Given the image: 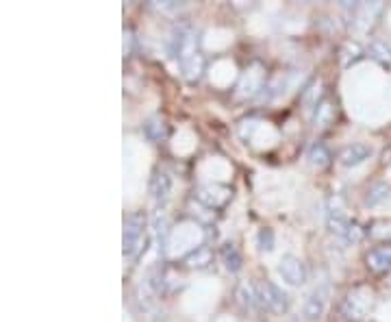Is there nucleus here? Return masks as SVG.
Listing matches in <instances>:
<instances>
[{
    "label": "nucleus",
    "mask_w": 391,
    "mask_h": 322,
    "mask_svg": "<svg viewBox=\"0 0 391 322\" xmlns=\"http://www.w3.org/2000/svg\"><path fill=\"white\" fill-rule=\"evenodd\" d=\"M326 224H328V231L335 233L337 237H345L348 229H350L353 220L345 216V209H343V198L341 196H333L328 200V214H326Z\"/></svg>",
    "instance_id": "423d86ee"
},
{
    "label": "nucleus",
    "mask_w": 391,
    "mask_h": 322,
    "mask_svg": "<svg viewBox=\"0 0 391 322\" xmlns=\"http://www.w3.org/2000/svg\"><path fill=\"white\" fill-rule=\"evenodd\" d=\"M152 227H155V237H157V249H159V253H163L165 251V242H167V233H170L167 216L161 214V212H155Z\"/></svg>",
    "instance_id": "6ab92c4d"
},
{
    "label": "nucleus",
    "mask_w": 391,
    "mask_h": 322,
    "mask_svg": "<svg viewBox=\"0 0 391 322\" xmlns=\"http://www.w3.org/2000/svg\"><path fill=\"white\" fill-rule=\"evenodd\" d=\"M365 261H367V268L376 274L391 270V244H385V246H378V249L370 251Z\"/></svg>",
    "instance_id": "9b49d317"
},
{
    "label": "nucleus",
    "mask_w": 391,
    "mask_h": 322,
    "mask_svg": "<svg viewBox=\"0 0 391 322\" xmlns=\"http://www.w3.org/2000/svg\"><path fill=\"white\" fill-rule=\"evenodd\" d=\"M233 192L231 187L226 185H217V183H209V185H202L198 187L196 192V198L200 200L202 205H207L209 209H222L229 200H231Z\"/></svg>",
    "instance_id": "0eeeda50"
},
{
    "label": "nucleus",
    "mask_w": 391,
    "mask_h": 322,
    "mask_svg": "<svg viewBox=\"0 0 391 322\" xmlns=\"http://www.w3.org/2000/svg\"><path fill=\"white\" fill-rule=\"evenodd\" d=\"M330 150L324 146V144H313L311 146V150H309V161H311V164L313 166H318V168H326L328 164H330Z\"/></svg>",
    "instance_id": "5701e85b"
},
{
    "label": "nucleus",
    "mask_w": 391,
    "mask_h": 322,
    "mask_svg": "<svg viewBox=\"0 0 391 322\" xmlns=\"http://www.w3.org/2000/svg\"><path fill=\"white\" fill-rule=\"evenodd\" d=\"M335 115H337V103L333 98H322V103L316 107V125L324 129L335 123Z\"/></svg>",
    "instance_id": "4468645a"
},
{
    "label": "nucleus",
    "mask_w": 391,
    "mask_h": 322,
    "mask_svg": "<svg viewBox=\"0 0 391 322\" xmlns=\"http://www.w3.org/2000/svg\"><path fill=\"white\" fill-rule=\"evenodd\" d=\"M365 55L363 46L359 42H353V39H348L343 42V46L339 48V61H341V68H350L355 66L357 61H361Z\"/></svg>",
    "instance_id": "ddd939ff"
},
{
    "label": "nucleus",
    "mask_w": 391,
    "mask_h": 322,
    "mask_svg": "<svg viewBox=\"0 0 391 322\" xmlns=\"http://www.w3.org/2000/svg\"><path fill=\"white\" fill-rule=\"evenodd\" d=\"M181 68H183V74H185L187 80H198L202 70H204V59H202V55H196L189 61L181 63Z\"/></svg>",
    "instance_id": "b1692460"
},
{
    "label": "nucleus",
    "mask_w": 391,
    "mask_h": 322,
    "mask_svg": "<svg viewBox=\"0 0 391 322\" xmlns=\"http://www.w3.org/2000/svg\"><path fill=\"white\" fill-rule=\"evenodd\" d=\"M278 274L289 286H302L304 281H307V266H304L302 259H298L293 255H285L278 261Z\"/></svg>",
    "instance_id": "1a4fd4ad"
},
{
    "label": "nucleus",
    "mask_w": 391,
    "mask_h": 322,
    "mask_svg": "<svg viewBox=\"0 0 391 322\" xmlns=\"http://www.w3.org/2000/svg\"><path fill=\"white\" fill-rule=\"evenodd\" d=\"M235 296H237V301H239L246 309H254L256 305H261V303H259L256 286H252V284H241V286H237Z\"/></svg>",
    "instance_id": "412c9836"
},
{
    "label": "nucleus",
    "mask_w": 391,
    "mask_h": 322,
    "mask_svg": "<svg viewBox=\"0 0 391 322\" xmlns=\"http://www.w3.org/2000/svg\"><path fill=\"white\" fill-rule=\"evenodd\" d=\"M144 133H146V137L148 140H152V142H161L165 135H167V127H165V123L161 118H150L148 123L144 125Z\"/></svg>",
    "instance_id": "4be33fe9"
},
{
    "label": "nucleus",
    "mask_w": 391,
    "mask_h": 322,
    "mask_svg": "<svg viewBox=\"0 0 391 322\" xmlns=\"http://www.w3.org/2000/svg\"><path fill=\"white\" fill-rule=\"evenodd\" d=\"M170 53L179 59V63L189 61L198 53V35L189 24H177L170 37Z\"/></svg>",
    "instance_id": "f03ea898"
},
{
    "label": "nucleus",
    "mask_w": 391,
    "mask_h": 322,
    "mask_svg": "<svg viewBox=\"0 0 391 322\" xmlns=\"http://www.w3.org/2000/svg\"><path fill=\"white\" fill-rule=\"evenodd\" d=\"M256 292H259L261 307H266L268 311H272L276 316H283L287 311V307H289L287 294L276 284H272V281H261L256 286Z\"/></svg>",
    "instance_id": "7ed1b4c3"
},
{
    "label": "nucleus",
    "mask_w": 391,
    "mask_h": 322,
    "mask_svg": "<svg viewBox=\"0 0 391 322\" xmlns=\"http://www.w3.org/2000/svg\"><path fill=\"white\" fill-rule=\"evenodd\" d=\"M170 192H172L170 175L163 172V170H157L152 175V179H150V194H152V198L157 200V203H163V200H167Z\"/></svg>",
    "instance_id": "f8f14e48"
},
{
    "label": "nucleus",
    "mask_w": 391,
    "mask_h": 322,
    "mask_svg": "<svg viewBox=\"0 0 391 322\" xmlns=\"http://www.w3.org/2000/svg\"><path fill=\"white\" fill-rule=\"evenodd\" d=\"M328 301H330V286L324 284V286L316 288V290L309 294V298L304 301V320L318 322V320L326 313Z\"/></svg>",
    "instance_id": "6e6552de"
},
{
    "label": "nucleus",
    "mask_w": 391,
    "mask_h": 322,
    "mask_svg": "<svg viewBox=\"0 0 391 322\" xmlns=\"http://www.w3.org/2000/svg\"><path fill=\"white\" fill-rule=\"evenodd\" d=\"M363 235H365V229L359 222H353L350 229H348V233H345V237H343V242H353V244H357V242L363 239Z\"/></svg>",
    "instance_id": "bb28decb"
},
{
    "label": "nucleus",
    "mask_w": 391,
    "mask_h": 322,
    "mask_svg": "<svg viewBox=\"0 0 391 322\" xmlns=\"http://www.w3.org/2000/svg\"><path fill=\"white\" fill-rule=\"evenodd\" d=\"M370 235H372V237H380V239H391V220L374 222V224L370 227Z\"/></svg>",
    "instance_id": "a878e982"
},
{
    "label": "nucleus",
    "mask_w": 391,
    "mask_h": 322,
    "mask_svg": "<svg viewBox=\"0 0 391 322\" xmlns=\"http://www.w3.org/2000/svg\"><path fill=\"white\" fill-rule=\"evenodd\" d=\"M382 9H385L382 3H359V5H353L350 24H353L359 33H367V31H372L374 24L378 22Z\"/></svg>",
    "instance_id": "20e7f679"
},
{
    "label": "nucleus",
    "mask_w": 391,
    "mask_h": 322,
    "mask_svg": "<svg viewBox=\"0 0 391 322\" xmlns=\"http://www.w3.org/2000/svg\"><path fill=\"white\" fill-rule=\"evenodd\" d=\"M370 307H372V292L365 288H357L355 292L345 296L341 305V313L348 320H363Z\"/></svg>",
    "instance_id": "39448f33"
},
{
    "label": "nucleus",
    "mask_w": 391,
    "mask_h": 322,
    "mask_svg": "<svg viewBox=\"0 0 391 322\" xmlns=\"http://www.w3.org/2000/svg\"><path fill=\"white\" fill-rule=\"evenodd\" d=\"M320 96H322V83H320V80H313V83H309L307 88L302 90L300 103L307 107V109H313V107H318L322 103Z\"/></svg>",
    "instance_id": "aec40b11"
},
{
    "label": "nucleus",
    "mask_w": 391,
    "mask_h": 322,
    "mask_svg": "<svg viewBox=\"0 0 391 322\" xmlns=\"http://www.w3.org/2000/svg\"><path fill=\"white\" fill-rule=\"evenodd\" d=\"M146 216L144 212H133L128 214L124 220V235H122V246L124 255L137 257L142 251V242L146 244Z\"/></svg>",
    "instance_id": "f257e3e1"
},
{
    "label": "nucleus",
    "mask_w": 391,
    "mask_h": 322,
    "mask_svg": "<svg viewBox=\"0 0 391 322\" xmlns=\"http://www.w3.org/2000/svg\"><path fill=\"white\" fill-rule=\"evenodd\" d=\"M220 259H222V264L229 272H239L241 270V255H239L237 246L231 244V242H226V244L220 249Z\"/></svg>",
    "instance_id": "a211bd4d"
},
{
    "label": "nucleus",
    "mask_w": 391,
    "mask_h": 322,
    "mask_svg": "<svg viewBox=\"0 0 391 322\" xmlns=\"http://www.w3.org/2000/svg\"><path fill=\"white\" fill-rule=\"evenodd\" d=\"M391 196V185L387 181H376L367 187L365 192V205L370 207H376L380 203H385V200Z\"/></svg>",
    "instance_id": "2eb2a0df"
},
{
    "label": "nucleus",
    "mask_w": 391,
    "mask_h": 322,
    "mask_svg": "<svg viewBox=\"0 0 391 322\" xmlns=\"http://www.w3.org/2000/svg\"><path fill=\"white\" fill-rule=\"evenodd\" d=\"M155 7H157V9H161V11H179L183 5H181V3H172V0H167V3H157Z\"/></svg>",
    "instance_id": "cd10ccee"
},
{
    "label": "nucleus",
    "mask_w": 391,
    "mask_h": 322,
    "mask_svg": "<svg viewBox=\"0 0 391 322\" xmlns=\"http://www.w3.org/2000/svg\"><path fill=\"white\" fill-rule=\"evenodd\" d=\"M256 242H259V249L264 251V253L274 251V231L268 229V227H264V229L259 231V235H256Z\"/></svg>",
    "instance_id": "393cba45"
},
{
    "label": "nucleus",
    "mask_w": 391,
    "mask_h": 322,
    "mask_svg": "<svg viewBox=\"0 0 391 322\" xmlns=\"http://www.w3.org/2000/svg\"><path fill=\"white\" fill-rule=\"evenodd\" d=\"M185 264L189 268H196V270H204L213 264V251L209 246H198L196 251H192L187 257H185Z\"/></svg>",
    "instance_id": "f3484780"
},
{
    "label": "nucleus",
    "mask_w": 391,
    "mask_h": 322,
    "mask_svg": "<svg viewBox=\"0 0 391 322\" xmlns=\"http://www.w3.org/2000/svg\"><path fill=\"white\" fill-rule=\"evenodd\" d=\"M372 155V148L367 144H350V146H345L341 152H339V164L345 166V168H357L361 166L365 159H370Z\"/></svg>",
    "instance_id": "9d476101"
},
{
    "label": "nucleus",
    "mask_w": 391,
    "mask_h": 322,
    "mask_svg": "<svg viewBox=\"0 0 391 322\" xmlns=\"http://www.w3.org/2000/svg\"><path fill=\"white\" fill-rule=\"evenodd\" d=\"M367 55L378 61L382 68H391V46L387 42H380V39H372L367 46Z\"/></svg>",
    "instance_id": "dca6fc26"
}]
</instances>
